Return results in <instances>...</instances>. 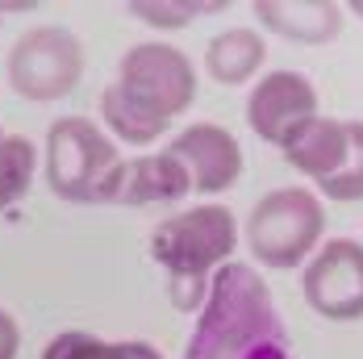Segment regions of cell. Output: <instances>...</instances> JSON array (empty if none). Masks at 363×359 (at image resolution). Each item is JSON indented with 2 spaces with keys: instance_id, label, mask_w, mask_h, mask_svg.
<instances>
[{
  "instance_id": "obj_18",
  "label": "cell",
  "mask_w": 363,
  "mask_h": 359,
  "mask_svg": "<svg viewBox=\"0 0 363 359\" xmlns=\"http://www.w3.org/2000/svg\"><path fill=\"white\" fill-rule=\"evenodd\" d=\"M351 9H355V13H359V17H363V0H355V4H351Z\"/></svg>"
},
{
  "instance_id": "obj_3",
  "label": "cell",
  "mask_w": 363,
  "mask_h": 359,
  "mask_svg": "<svg viewBox=\"0 0 363 359\" xmlns=\"http://www.w3.org/2000/svg\"><path fill=\"white\" fill-rule=\"evenodd\" d=\"M46 180L67 201H113L121 159L113 143L84 117H63L46 138Z\"/></svg>"
},
{
  "instance_id": "obj_9",
  "label": "cell",
  "mask_w": 363,
  "mask_h": 359,
  "mask_svg": "<svg viewBox=\"0 0 363 359\" xmlns=\"http://www.w3.org/2000/svg\"><path fill=\"white\" fill-rule=\"evenodd\" d=\"M318 92H313V84L305 79V75L296 72H272L259 88L251 92V126L259 138H267V143H280L289 146L296 134H301V126H309L318 113Z\"/></svg>"
},
{
  "instance_id": "obj_6",
  "label": "cell",
  "mask_w": 363,
  "mask_h": 359,
  "mask_svg": "<svg viewBox=\"0 0 363 359\" xmlns=\"http://www.w3.org/2000/svg\"><path fill=\"white\" fill-rule=\"evenodd\" d=\"M318 234H322V205L305 188L267 192L255 205L251 221H247L251 251L267 267H292V263H301L305 255L313 251Z\"/></svg>"
},
{
  "instance_id": "obj_8",
  "label": "cell",
  "mask_w": 363,
  "mask_h": 359,
  "mask_svg": "<svg viewBox=\"0 0 363 359\" xmlns=\"http://www.w3.org/2000/svg\"><path fill=\"white\" fill-rule=\"evenodd\" d=\"M305 301L334 322L363 318V247L334 238L305 272Z\"/></svg>"
},
{
  "instance_id": "obj_16",
  "label": "cell",
  "mask_w": 363,
  "mask_h": 359,
  "mask_svg": "<svg viewBox=\"0 0 363 359\" xmlns=\"http://www.w3.org/2000/svg\"><path fill=\"white\" fill-rule=\"evenodd\" d=\"M130 13L150 21V26H184L196 13H221V4H150V0H138V4H130Z\"/></svg>"
},
{
  "instance_id": "obj_11",
  "label": "cell",
  "mask_w": 363,
  "mask_h": 359,
  "mask_svg": "<svg viewBox=\"0 0 363 359\" xmlns=\"http://www.w3.org/2000/svg\"><path fill=\"white\" fill-rule=\"evenodd\" d=\"M188 188H192V180L184 172V163L172 150H163V155H143L134 163H121V180H117L113 201H125V205L180 201Z\"/></svg>"
},
{
  "instance_id": "obj_1",
  "label": "cell",
  "mask_w": 363,
  "mask_h": 359,
  "mask_svg": "<svg viewBox=\"0 0 363 359\" xmlns=\"http://www.w3.org/2000/svg\"><path fill=\"white\" fill-rule=\"evenodd\" d=\"M184 359H289L263 276L247 263H221Z\"/></svg>"
},
{
  "instance_id": "obj_7",
  "label": "cell",
  "mask_w": 363,
  "mask_h": 359,
  "mask_svg": "<svg viewBox=\"0 0 363 359\" xmlns=\"http://www.w3.org/2000/svg\"><path fill=\"white\" fill-rule=\"evenodd\" d=\"M79 72H84V50H79L75 34L59 30V26H42L34 34H26L9 55V79L30 101L67 96Z\"/></svg>"
},
{
  "instance_id": "obj_10",
  "label": "cell",
  "mask_w": 363,
  "mask_h": 359,
  "mask_svg": "<svg viewBox=\"0 0 363 359\" xmlns=\"http://www.w3.org/2000/svg\"><path fill=\"white\" fill-rule=\"evenodd\" d=\"M167 150L184 163L196 192L230 188L238 180V167H242V150L234 143V134H225L221 126H188Z\"/></svg>"
},
{
  "instance_id": "obj_13",
  "label": "cell",
  "mask_w": 363,
  "mask_h": 359,
  "mask_svg": "<svg viewBox=\"0 0 363 359\" xmlns=\"http://www.w3.org/2000/svg\"><path fill=\"white\" fill-rule=\"evenodd\" d=\"M259 63H263V42L251 30L218 34L209 42V55H205V67L218 84H242L259 72Z\"/></svg>"
},
{
  "instance_id": "obj_14",
  "label": "cell",
  "mask_w": 363,
  "mask_h": 359,
  "mask_svg": "<svg viewBox=\"0 0 363 359\" xmlns=\"http://www.w3.org/2000/svg\"><path fill=\"white\" fill-rule=\"evenodd\" d=\"M42 359H159V351L146 343H105L84 330H67L42 351Z\"/></svg>"
},
{
  "instance_id": "obj_2",
  "label": "cell",
  "mask_w": 363,
  "mask_h": 359,
  "mask_svg": "<svg viewBox=\"0 0 363 359\" xmlns=\"http://www.w3.org/2000/svg\"><path fill=\"white\" fill-rule=\"evenodd\" d=\"M234 238H238L234 217L221 205H201V209L176 214L163 226H155L150 251L167 267V288H172V301L180 309L201 305L205 276L234 255Z\"/></svg>"
},
{
  "instance_id": "obj_17",
  "label": "cell",
  "mask_w": 363,
  "mask_h": 359,
  "mask_svg": "<svg viewBox=\"0 0 363 359\" xmlns=\"http://www.w3.org/2000/svg\"><path fill=\"white\" fill-rule=\"evenodd\" d=\"M17 355V326L9 314H0V359H13Z\"/></svg>"
},
{
  "instance_id": "obj_15",
  "label": "cell",
  "mask_w": 363,
  "mask_h": 359,
  "mask_svg": "<svg viewBox=\"0 0 363 359\" xmlns=\"http://www.w3.org/2000/svg\"><path fill=\"white\" fill-rule=\"evenodd\" d=\"M34 180V146L21 134H0V209L13 205Z\"/></svg>"
},
{
  "instance_id": "obj_4",
  "label": "cell",
  "mask_w": 363,
  "mask_h": 359,
  "mask_svg": "<svg viewBox=\"0 0 363 359\" xmlns=\"http://www.w3.org/2000/svg\"><path fill=\"white\" fill-rule=\"evenodd\" d=\"M296 172L318 180L334 201H363V121H326L313 117L284 146Z\"/></svg>"
},
{
  "instance_id": "obj_5",
  "label": "cell",
  "mask_w": 363,
  "mask_h": 359,
  "mask_svg": "<svg viewBox=\"0 0 363 359\" xmlns=\"http://www.w3.org/2000/svg\"><path fill=\"white\" fill-rule=\"evenodd\" d=\"M113 88L138 113H146L150 121L167 126L176 113H184V109L192 105L196 75H192V63L184 59L176 46L146 42V46H134L121 59V75H117Z\"/></svg>"
},
{
  "instance_id": "obj_12",
  "label": "cell",
  "mask_w": 363,
  "mask_h": 359,
  "mask_svg": "<svg viewBox=\"0 0 363 359\" xmlns=\"http://www.w3.org/2000/svg\"><path fill=\"white\" fill-rule=\"evenodd\" d=\"M259 21L292 42H326L338 34V4H280V0H259L255 4Z\"/></svg>"
}]
</instances>
